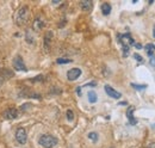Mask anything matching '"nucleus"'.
Returning a JSON list of instances; mask_svg holds the SVG:
<instances>
[{"mask_svg":"<svg viewBox=\"0 0 155 148\" xmlns=\"http://www.w3.org/2000/svg\"><path fill=\"white\" fill-rule=\"evenodd\" d=\"M29 17H30V8H29V6L24 5V6H21L19 10L17 11L16 17H15V22H16L17 25L21 26V25L28 23Z\"/></svg>","mask_w":155,"mask_h":148,"instance_id":"f257e3e1","label":"nucleus"},{"mask_svg":"<svg viewBox=\"0 0 155 148\" xmlns=\"http://www.w3.org/2000/svg\"><path fill=\"white\" fill-rule=\"evenodd\" d=\"M38 143L43 148H54L58 143V140L55 136H53V135L44 134V135L39 136Z\"/></svg>","mask_w":155,"mask_h":148,"instance_id":"f03ea898","label":"nucleus"},{"mask_svg":"<svg viewBox=\"0 0 155 148\" xmlns=\"http://www.w3.org/2000/svg\"><path fill=\"white\" fill-rule=\"evenodd\" d=\"M16 140L19 145H25L28 141V135H26V130L24 128H18L16 131Z\"/></svg>","mask_w":155,"mask_h":148,"instance_id":"7ed1b4c3","label":"nucleus"},{"mask_svg":"<svg viewBox=\"0 0 155 148\" xmlns=\"http://www.w3.org/2000/svg\"><path fill=\"white\" fill-rule=\"evenodd\" d=\"M119 42L123 44V47H130L131 44H135V41L130 34H124V35H118Z\"/></svg>","mask_w":155,"mask_h":148,"instance_id":"20e7f679","label":"nucleus"},{"mask_svg":"<svg viewBox=\"0 0 155 148\" xmlns=\"http://www.w3.org/2000/svg\"><path fill=\"white\" fill-rule=\"evenodd\" d=\"M13 67L17 69V71H26V66L23 61V59L19 55H17L13 59Z\"/></svg>","mask_w":155,"mask_h":148,"instance_id":"39448f33","label":"nucleus"},{"mask_svg":"<svg viewBox=\"0 0 155 148\" xmlns=\"http://www.w3.org/2000/svg\"><path fill=\"white\" fill-rule=\"evenodd\" d=\"M80 75H81V69H80V68H72V69H69V71L67 72V78H68V80H71V81L77 80Z\"/></svg>","mask_w":155,"mask_h":148,"instance_id":"423d86ee","label":"nucleus"},{"mask_svg":"<svg viewBox=\"0 0 155 148\" xmlns=\"http://www.w3.org/2000/svg\"><path fill=\"white\" fill-rule=\"evenodd\" d=\"M18 117V110L15 108H10L4 112V118L5 119H15Z\"/></svg>","mask_w":155,"mask_h":148,"instance_id":"0eeeda50","label":"nucleus"},{"mask_svg":"<svg viewBox=\"0 0 155 148\" xmlns=\"http://www.w3.org/2000/svg\"><path fill=\"white\" fill-rule=\"evenodd\" d=\"M105 92L107 93V96H110L111 98H115V99H119L122 97L120 92L116 91L114 87H111L110 85H105Z\"/></svg>","mask_w":155,"mask_h":148,"instance_id":"6e6552de","label":"nucleus"},{"mask_svg":"<svg viewBox=\"0 0 155 148\" xmlns=\"http://www.w3.org/2000/svg\"><path fill=\"white\" fill-rule=\"evenodd\" d=\"M80 6L82 8V11H86V12H90L93 7V2L91 0H84L80 2Z\"/></svg>","mask_w":155,"mask_h":148,"instance_id":"1a4fd4ad","label":"nucleus"},{"mask_svg":"<svg viewBox=\"0 0 155 148\" xmlns=\"http://www.w3.org/2000/svg\"><path fill=\"white\" fill-rule=\"evenodd\" d=\"M134 106H129L128 108V111H127V116H128V119H129V122H130V124H133V126H135L136 123H137V121L135 119V117H134Z\"/></svg>","mask_w":155,"mask_h":148,"instance_id":"9d476101","label":"nucleus"},{"mask_svg":"<svg viewBox=\"0 0 155 148\" xmlns=\"http://www.w3.org/2000/svg\"><path fill=\"white\" fill-rule=\"evenodd\" d=\"M51 39H53V32L51 31H48L45 34V36H44V48H45V50H49Z\"/></svg>","mask_w":155,"mask_h":148,"instance_id":"9b49d317","label":"nucleus"},{"mask_svg":"<svg viewBox=\"0 0 155 148\" xmlns=\"http://www.w3.org/2000/svg\"><path fill=\"white\" fill-rule=\"evenodd\" d=\"M44 25H45V23H44V20L41 18H36L34 20V29L36 30V31H39V30H42L43 28H44Z\"/></svg>","mask_w":155,"mask_h":148,"instance_id":"f8f14e48","label":"nucleus"},{"mask_svg":"<svg viewBox=\"0 0 155 148\" xmlns=\"http://www.w3.org/2000/svg\"><path fill=\"white\" fill-rule=\"evenodd\" d=\"M25 39L30 44H34L35 43V36H34V32H32L31 29H28L26 30V32H25Z\"/></svg>","mask_w":155,"mask_h":148,"instance_id":"ddd939ff","label":"nucleus"},{"mask_svg":"<svg viewBox=\"0 0 155 148\" xmlns=\"http://www.w3.org/2000/svg\"><path fill=\"white\" fill-rule=\"evenodd\" d=\"M101 12H103V15H105V16L110 15V12H111V5H110L109 2H104V4L101 5Z\"/></svg>","mask_w":155,"mask_h":148,"instance_id":"4468645a","label":"nucleus"},{"mask_svg":"<svg viewBox=\"0 0 155 148\" xmlns=\"http://www.w3.org/2000/svg\"><path fill=\"white\" fill-rule=\"evenodd\" d=\"M87 97H88V102L92 103V104L96 103V102L98 100V96L94 91H90V92L87 93Z\"/></svg>","mask_w":155,"mask_h":148,"instance_id":"2eb2a0df","label":"nucleus"},{"mask_svg":"<svg viewBox=\"0 0 155 148\" xmlns=\"http://www.w3.org/2000/svg\"><path fill=\"white\" fill-rule=\"evenodd\" d=\"M144 49H146V52H147L148 56L150 57V56H153V53H154V50H155V45L149 43V44H147V45L144 47Z\"/></svg>","mask_w":155,"mask_h":148,"instance_id":"dca6fc26","label":"nucleus"},{"mask_svg":"<svg viewBox=\"0 0 155 148\" xmlns=\"http://www.w3.org/2000/svg\"><path fill=\"white\" fill-rule=\"evenodd\" d=\"M88 139L96 142V141H98V134L96 133V131H92V133H90V134H88Z\"/></svg>","mask_w":155,"mask_h":148,"instance_id":"f3484780","label":"nucleus"},{"mask_svg":"<svg viewBox=\"0 0 155 148\" xmlns=\"http://www.w3.org/2000/svg\"><path fill=\"white\" fill-rule=\"evenodd\" d=\"M56 62H58V65H63V63H69V62H72V60L71 59H58L56 60Z\"/></svg>","mask_w":155,"mask_h":148,"instance_id":"a211bd4d","label":"nucleus"},{"mask_svg":"<svg viewBox=\"0 0 155 148\" xmlns=\"http://www.w3.org/2000/svg\"><path fill=\"white\" fill-rule=\"evenodd\" d=\"M131 87H134L135 90H140V91H141V90H144V89L147 87V85H137V84H134V82H133V84H131Z\"/></svg>","mask_w":155,"mask_h":148,"instance_id":"6ab92c4d","label":"nucleus"},{"mask_svg":"<svg viewBox=\"0 0 155 148\" xmlns=\"http://www.w3.org/2000/svg\"><path fill=\"white\" fill-rule=\"evenodd\" d=\"M67 119L68 121H73L74 119V112L72 110H67Z\"/></svg>","mask_w":155,"mask_h":148,"instance_id":"aec40b11","label":"nucleus"},{"mask_svg":"<svg viewBox=\"0 0 155 148\" xmlns=\"http://www.w3.org/2000/svg\"><path fill=\"white\" fill-rule=\"evenodd\" d=\"M134 57H135L138 62H143V59H142V56L141 55H138V54H134Z\"/></svg>","mask_w":155,"mask_h":148,"instance_id":"412c9836","label":"nucleus"},{"mask_svg":"<svg viewBox=\"0 0 155 148\" xmlns=\"http://www.w3.org/2000/svg\"><path fill=\"white\" fill-rule=\"evenodd\" d=\"M149 62H150V65L153 66V67H155V56H150V60H149Z\"/></svg>","mask_w":155,"mask_h":148,"instance_id":"4be33fe9","label":"nucleus"},{"mask_svg":"<svg viewBox=\"0 0 155 148\" xmlns=\"http://www.w3.org/2000/svg\"><path fill=\"white\" fill-rule=\"evenodd\" d=\"M135 45H136V48H137V49H141V48H142V45H141V44H138V43H135Z\"/></svg>","mask_w":155,"mask_h":148,"instance_id":"5701e85b","label":"nucleus"},{"mask_svg":"<svg viewBox=\"0 0 155 148\" xmlns=\"http://www.w3.org/2000/svg\"><path fill=\"white\" fill-rule=\"evenodd\" d=\"M2 82H4V78H2V76H0V86L2 85Z\"/></svg>","mask_w":155,"mask_h":148,"instance_id":"b1692460","label":"nucleus"},{"mask_svg":"<svg viewBox=\"0 0 155 148\" xmlns=\"http://www.w3.org/2000/svg\"><path fill=\"white\" fill-rule=\"evenodd\" d=\"M61 0H53V4H58Z\"/></svg>","mask_w":155,"mask_h":148,"instance_id":"393cba45","label":"nucleus"},{"mask_svg":"<svg viewBox=\"0 0 155 148\" xmlns=\"http://www.w3.org/2000/svg\"><path fill=\"white\" fill-rule=\"evenodd\" d=\"M153 36H154V38H155V25H154V30H153Z\"/></svg>","mask_w":155,"mask_h":148,"instance_id":"a878e982","label":"nucleus"}]
</instances>
